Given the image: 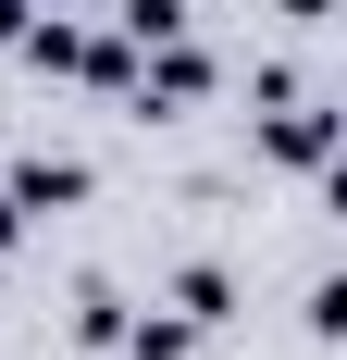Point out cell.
<instances>
[{
	"instance_id": "cell-1",
	"label": "cell",
	"mask_w": 347,
	"mask_h": 360,
	"mask_svg": "<svg viewBox=\"0 0 347 360\" xmlns=\"http://www.w3.org/2000/svg\"><path fill=\"white\" fill-rule=\"evenodd\" d=\"M223 311H236V286H223L211 261H199V274H174V323H186V335H199V323H223Z\"/></svg>"
}]
</instances>
